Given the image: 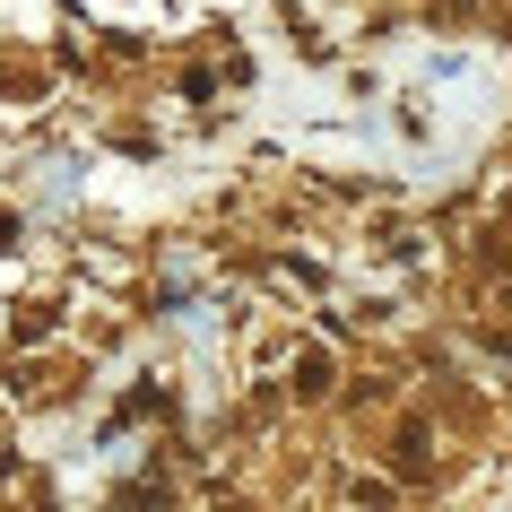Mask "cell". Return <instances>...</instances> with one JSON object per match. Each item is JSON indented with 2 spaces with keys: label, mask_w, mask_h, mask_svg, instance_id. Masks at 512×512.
<instances>
[{
  "label": "cell",
  "mask_w": 512,
  "mask_h": 512,
  "mask_svg": "<svg viewBox=\"0 0 512 512\" xmlns=\"http://www.w3.org/2000/svg\"><path fill=\"white\" fill-rule=\"evenodd\" d=\"M9 243H18V217H9V209H0V252H9Z\"/></svg>",
  "instance_id": "6da1fadb"
},
{
  "label": "cell",
  "mask_w": 512,
  "mask_h": 512,
  "mask_svg": "<svg viewBox=\"0 0 512 512\" xmlns=\"http://www.w3.org/2000/svg\"><path fill=\"white\" fill-rule=\"evenodd\" d=\"M504 304H512V296H504Z\"/></svg>",
  "instance_id": "7a4b0ae2"
}]
</instances>
